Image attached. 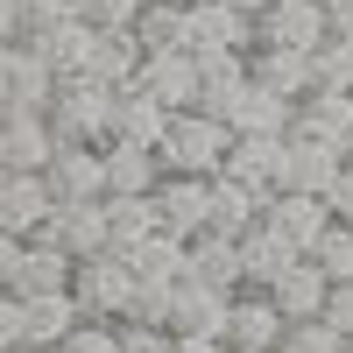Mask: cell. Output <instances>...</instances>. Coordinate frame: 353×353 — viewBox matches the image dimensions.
Segmentation results:
<instances>
[{"instance_id":"51","label":"cell","mask_w":353,"mask_h":353,"mask_svg":"<svg viewBox=\"0 0 353 353\" xmlns=\"http://www.w3.org/2000/svg\"><path fill=\"white\" fill-rule=\"evenodd\" d=\"M0 128H8V99H0Z\"/></svg>"},{"instance_id":"12","label":"cell","mask_w":353,"mask_h":353,"mask_svg":"<svg viewBox=\"0 0 353 353\" xmlns=\"http://www.w3.org/2000/svg\"><path fill=\"white\" fill-rule=\"evenodd\" d=\"M0 99H8V113H50L57 99V71L43 64L36 50H8V64H0Z\"/></svg>"},{"instance_id":"43","label":"cell","mask_w":353,"mask_h":353,"mask_svg":"<svg viewBox=\"0 0 353 353\" xmlns=\"http://www.w3.org/2000/svg\"><path fill=\"white\" fill-rule=\"evenodd\" d=\"M325 212H332V226H353V163H339L332 191H325Z\"/></svg>"},{"instance_id":"53","label":"cell","mask_w":353,"mask_h":353,"mask_svg":"<svg viewBox=\"0 0 353 353\" xmlns=\"http://www.w3.org/2000/svg\"><path fill=\"white\" fill-rule=\"evenodd\" d=\"M0 176H8V170H0Z\"/></svg>"},{"instance_id":"21","label":"cell","mask_w":353,"mask_h":353,"mask_svg":"<svg viewBox=\"0 0 353 353\" xmlns=\"http://www.w3.org/2000/svg\"><path fill=\"white\" fill-rule=\"evenodd\" d=\"M99 163H106V198H149L163 184V163L128 141H99Z\"/></svg>"},{"instance_id":"41","label":"cell","mask_w":353,"mask_h":353,"mask_svg":"<svg viewBox=\"0 0 353 353\" xmlns=\"http://www.w3.org/2000/svg\"><path fill=\"white\" fill-rule=\"evenodd\" d=\"M318 325H332L346 346H353V283H339L332 297H325V311H318Z\"/></svg>"},{"instance_id":"42","label":"cell","mask_w":353,"mask_h":353,"mask_svg":"<svg viewBox=\"0 0 353 353\" xmlns=\"http://www.w3.org/2000/svg\"><path fill=\"white\" fill-rule=\"evenodd\" d=\"M57 353H121V339H113V325H78Z\"/></svg>"},{"instance_id":"19","label":"cell","mask_w":353,"mask_h":353,"mask_svg":"<svg viewBox=\"0 0 353 353\" xmlns=\"http://www.w3.org/2000/svg\"><path fill=\"white\" fill-rule=\"evenodd\" d=\"M78 325H85V318L71 304V290H64V297H21V346L28 353H57Z\"/></svg>"},{"instance_id":"33","label":"cell","mask_w":353,"mask_h":353,"mask_svg":"<svg viewBox=\"0 0 353 353\" xmlns=\"http://www.w3.org/2000/svg\"><path fill=\"white\" fill-rule=\"evenodd\" d=\"M339 176V149H304L290 141V170H283V191H304V198H325Z\"/></svg>"},{"instance_id":"32","label":"cell","mask_w":353,"mask_h":353,"mask_svg":"<svg viewBox=\"0 0 353 353\" xmlns=\"http://www.w3.org/2000/svg\"><path fill=\"white\" fill-rule=\"evenodd\" d=\"M149 233H156L149 198H106V254H134Z\"/></svg>"},{"instance_id":"10","label":"cell","mask_w":353,"mask_h":353,"mask_svg":"<svg viewBox=\"0 0 353 353\" xmlns=\"http://www.w3.org/2000/svg\"><path fill=\"white\" fill-rule=\"evenodd\" d=\"M353 134V92H311L297 113H290L283 141H304V149H339Z\"/></svg>"},{"instance_id":"22","label":"cell","mask_w":353,"mask_h":353,"mask_svg":"<svg viewBox=\"0 0 353 353\" xmlns=\"http://www.w3.org/2000/svg\"><path fill=\"white\" fill-rule=\"evenodd\" d=\"M261 297L276 304V318H283V325H311V318L325 311V297H332V283L318 276L311 261H297V269H290V276H283L276 290H261Z\"/></svg>"},{"instance_id":"6","label":"cell","mask_w":353,"mask_h":353,"mask_svg":"<svg viewBox=\"0 0 353 353\" xmlns=\"http://www.w3.org/2000/svg\"><path fill=\"white\" fill-rule=\"evenodd\" d=\"M184 50L191 57H212V50H233V57H254V21L219 8V0H191L184 8Z\"/></svg>"},{"instance_id":"29","label":"cell","mask_w":353,"mask_h":353,"mask_svg":"<svg viewBox=\"0 0 353 353\" xmlns=\"http://www.w3.org/2000/svg\"><path fill=\"white\" fill-rule=\"evenodd\" d=\"M170 332H212V339H226V297L219 290H198V283H176L170 290Z\"/></svg>"},{"instance_id":"15","label":"cell","mask_w":353,"mask_h":353,"mask_svg":"<svg viewBox=\"0 0 353 353\" xmlns=\"http://www.w3.org/2000/svg\"><path fill=\"white\" fill-rule=\"evenodd\" d=\"M36 241H57L71 261L106 254V198H99V205H57V212H50V226L36 233Z\"/></svg>"},{"instance_id":"4","label":"cell","mask_w":353,"mask_h":353,"mask_svg":"<svg viewBox=\"0 0 353 353\" xmlns=\"http://www.w3.org/2000/svg\"><path fill=\"white\" fill-rule=\"evenodd\" d=\"M149 212H156V233L191 248L205 233V219H212V176H163L149 191Z\"/></svg>"},{"instance_id":"48","label":"cell","mask_w":353,"mask_h":353,"mask_svg":"<svg viewBox=\"0 0 353 353\" xmlns=\"http://www.w3.org/2000/svg\"><path fill=\"white\" fill-rule=\"evenodd\" d=\"M219 8H233V14H248V21H261V14H269V0H219Z\"/></svg>"},{"instance_id":"38","label":"cell","mask_w":353,"mask_h":353,"mask_svg":"<svg viewBox=\"0 0 353 353\" xmlns=\"http://www.w3.org/2000/svg\"><path fill=\"white\" fill-rule=\"evenodd\" d=\"M276 353H346V339H339L332 325H318V318H311V325H290Z\"/></svg>"},{"instance_id":"54","label":"cell","mask_w":353,"mask_h":353,"mask_svg":"<svg viewBox=\"0 0 353 353\" xmlns=\"http://www.w3.org/2000/svg\"><path fill=\"white\" fill-rule=\"evenodd\" d=\"M226 353H233V346H226Z\"/></svg>"},{"instance_id":"1","label":"cell","mask_w":353,"mask_h":353,"mask_svg":"<svg viewBox=\"0 0 353 353\" xmlns=\"http://www.w3.org/2000/svg\"><path fill=\"white\" fill-rule=\"evenodd\" d=\"M226 149H233L226 121H212V113H170V128L156 141V163H163V176H219Z\"/></svg>"},{"instance_id":"20","label":"cell","mask_w":353,"mask_h":353,"mask_svg":"<svg viewBox=\"0 0 353 353\" xmlns=\"http://www.w3.org/2000/svg\"><path fill=\"white\" fill-rule=\"evenodd\" d=\"M21 50H36L57 78H85V71H92V28H85L78 14L57 21V28H43V36H21Z\"/></svg>"},{"instance_id":"28","label":"cell","mask_w":353,"mask_h":353,"mask_svg":"<svg viewBox=\"0 0 353 353\" xmlns=\"http://www.w3.org/2000/svg\"><path fill=\"white\" fill-rule=\"evenodd\" d=\"M261 226V198L248 184H233V176H212V219H205V233H219V241H241V233Z\"/></svg>"},{"instance_id":"14","label":"cell","mask_w":353,"mask_h":353,"mask_svg":"<svg viewBox=\"0 0 353 353\" xmlns=\"http://www.w3.org/2000/svg\"><path fill=\"white\" fill-rule=\"evenodd\" d=\"M43 184H50L57 205H99L106 198V163H99V149H57Z\"/></svg>"},{"instance_id":"31","label":"cell","mask_w":353,"mask_h":353,"mask_svg":"<svg viewBox=\"0 0 353 353\" xmlns=\"http://www.w3.org/2000/svg\"><path fill=\"white\" fill-rule=\"evenodd\" d=\"M134 71H141V50H134V36H92V85H106V92H128L134 85Z\"/></svg>"},{"instance_id":"3","label":"cell","mask_w":353,"mask_h":353,"mask_svg":"<svg viewBox=\"0 0 353 353\" xmlns=\"http://www.w3.org/2000/svg\"><path fill=\"white\" fill-rule=\"evenodd\" d=\"M71 304H78L85 325H121V318L134 311V276H128V261H121V254L78 261V269H71Z\"/></svg>"},{"instance_id":"36","label":"cell","mask_w":353,"mask_h":353,"mask_svg":"<svg viewBox=\"0 0 353 353\" xmlns=\"http://www.w3.org/2000/svg\"><path fill=\"white\" fill-rule=\"evenodd\" d=\"M311 92H353V43L325 36L311 50Z\"/></svg>"},{"instance_id":"7","label":"cell","mask_w":353,"mask_h":353,"mask_svg":"<svg viewBox=\"0 0 353 353\" xmlns=\"http://www.w3.org/2000/svg\"><path fill=\"white\" fill-rule=\"evenodd\" d=\"M134 92H149L163 113H198V57H191V50L141 57V71H134Z\"/></svg>"},{"instance_id":"50","label":"cell","mask_w":353,"mask_h":353,"mask_svg":"<svg viewBox=\"0 0 353 353\" xmlns=\"http://www.w3.org/2000/svg\"><path fill=\"white\" fill-rule=\"evenodd\" d=\"M156 8H191V0H156Z\"/></svg>"},{"instance_id":"49","label":"cell","mask_w":353,"mask_h":353,"mask_svg":"<svg viewBox=\"0 0 353 353\" xmlns=\"http://www.w3.org/2000/svg\"><path fill=\"white\" fill-rule=\"evenodd\" d=\"M269 8H318V0H269Z\"/></svg>"},{"instance_id":"18","label":"cell","mask_w":353,"mask_h":353,"mask_svg":"<svg viewBox=\"0 0 353 353\" xmlns=\"http://www.w3.org/2000/svg\"><path fill=\"white\" fill-rule=\"evenodd\" d=\"M297 248L283 241V233H269V226H254V233H241V290H276L290 269H297Z\"/></svg>"},{"instance_id":"46","label":"cell","mask_w":353,"mask_h":353,"mask_svg":"<svg viewBox=\"0 0 353 353\" xmlns=\"http://www.w3.org/2000/svg\"><path fill=\"white\" fill-rule=\"evenodd\" d=\"M170 353H226V339H212V332H170Z\"/></svg>"},{"instance_id":"27","label":"cell","mask_w":353,"mask_h":353,"mask_svg":"<svg viewBox=\"0 0 353 353\" xmlns=\"http://www.w3.org/2000/svg\"><path fill=\"white\" fill-rule=\"evenodd\" d=\"M71 269H78V261H71L64 248H57V241H28L14 297H64V290H71Z\"/></svg>"},{"instance_id":"11","label":"cell","mask_w":353,"mask_h":353,"mask_svg":"<svg viewBox=\"0 0 353 353\" xmlns=\"http://www.w3.org/2000/svg\"><path fill=\"white\" fill-rule=\"evenodd\" d=\"M261 226L269 233H283L297 254H311V241L332 226V212H325V198H304V191H269L261 198Z\"/></svg>"},{"instance_id":"39","label":"cell","mask_w":353,"mask_h":353,"mask_svg":"<svg viewBox=\"0 0 353 353\" xmlns=\"http://www.w3.org/2000/svg\"><path fill=\"white\" fill-rule=\"evenodd\" d=\"M71 14H78V0H21V36H43V28L71 21Z\"/></svg>"},{"instance_id":"24","label":"cell","mask_w":353,"mask_h":353,"mask_svg":"<svg viewBox=\"0 0 353 353\" xmlns=\"http://www.w3.org/2000/svg\"><path fill=\"white\" fill-rule=\"evenodd\" d=\"M163 128H170V113L149 99V92H113V134L106 141H128V149H149L156 156V141H163Z\"/></svg>"},{"instance_id":"13","label":"cell","mask_w":353,"mask_h":353,"mask_svg":"<svg viewBox=\"0 0 353 353\" xmlns=\"http://www.w3.org/2000/svg\"><path fill=\"white\" fill-rule=\"evenodd\" d=\"M50 212H57V198L43 176H0V233L8 241H36L50 226Z\"/></svg>"},{"instance_id":"2","label":"cell","mask_w":353,"mask_h":353,"mask_svg":"<svg viewBox=\"0 0 353 353\" xmlns=\"http://www.w3.org/2000/svg\"><path fill=\"white\" fill-rule=\"evenodd\" d=\"M50 134H57V149H99L113 134V92L92 85V78H57Z\"/></svg>"},{"instance_id":"17","label":"cell","mask_w":353,"mask_h":353,"mask_svg":"<svg viewBox=\"0 0 353 353\" xmlns=\"http://www.w3.org/2000/svg\"><path fill=\"white\" fill-rule=\"evenodd\" d=\"M325 43V14L318 8H269L254 21V50H290V57H311Z\"/></svg>"},{"instance_id":"26","label":"cell","mask_w":353,"mask_h":353,"mask_svg":"<svg viewBox=\"0 0 353 353\" xmlns=\"http://www.w3.org/2000/svg\"><path fill=\"white\" fill-rule=\"evenodd\" d=\"M128 261V276H134V290H176L184 283V241H170V233H149L134 254H121Z\"/></svg>"},{"instance_id":"16","label":"cell","mask_w":353,"mask_h":353,"mask_svg":"<svg viewBox=\"0 0 353 353\" xmlns=\"http://www.w3.org/2000/svg\"><path fill=\"white\" fill-rule=\"evenodd\" d=\"M184 283H198V290H219V297H233V290H241V241L198 233V241L184 248Z\"/></svg>"},{"instance_id":"44","label":"cell","mask_w":353,"mask_h":353,"mask_svg":"<svg viewBox=\"0 0 353 353\" xmlns=\"http://www.w3.org/2000/svg\"><path fill=\"white\" fill-rule=\"evenodd\" d=\"M21 254H28V241H8V233H0V297H14V283H21Z\"/></svg>"},{"instance_id":"5","label":"cell","mask_w":353,"mask_h":353,"mask_svg":"<svg viewBox=\"0 0 353 353\" xmlns=\"http://www.w3.org/2000/svg\"><path fill=\"white\" fill-rule=\"evenodd\" d=\"M283 170H290V141H283V134H233V149H226V163H219V176L248 184L254 198L283 191Z\"/></svg>"},{"instance_id":"25","label":"cell","mask_w":353,"mask_h":353,"mask_svg":"<svg viewBox=\"0 0 353 353\" xmlns=\"http://www.w3.org/2000/svg\"><path fill=\"white\" fill-rule=\"evenodd\" d=\"M241 85H248V57H233V50H212V57H198V113L226 121V106L241 99Z\"/></svg>"},{"instance_id":"23","label":"cell","mask_w":353,"mask_h":353,"mask_svg":"<svg viewBox=\"0 0 353 353\" xmlns=\"http://www.w3.org/2000/svg\"><path fill=\"white\" fill-rule=\"evenodd\" d=\"M248 85H261V92H276L290 106L311 99V57H290V50H254L248 57Z\"/></svg>"},{"instance_id":"30","label":"cell","mask_w":353,"mask_h":353,"mask_svg":"<svg viewBox=\"0 0 353 353\" xmlns=\"http://www.w3.org/2000/svg\"><path fill=\"white\" fill-rule=\"evenodd\" d=\"M290 99H276V92H261V85H241V99L226 106V128L233 134H290Z\"/></svg>"},{"instance_id":"40","label":"cell","mask_w":353,"mask_h":353,"mask_svg":"<svg viewBox=\"0 0 353 353\" xmlns=\"http://www.w3.org/2000/svg\"><path fill=\"white\" fill-rule=\"evenodd\" d=\"M113 339H121V353H170V332L163 325H113Z\"/></svg>"},{"instance_id":"52","label":"cell","mask_w":353,"mask_h":353,"mask_svg":"<svg viewBox=\"0 0 353 353\" xmlns=\"http://www.w3.org/2000/svg\"><path fill=\"white\" fill-rule=\"evenodd\" d=\"M0 353H28V346H0Z\"/></svg>"},{"instance_id":"9","label":"cell","mask_w":353,"mask_h":353,"mask_svg":"<svg viewBox=\"0 0 353 353\" xmlns=\"http://www.w3.org/2000/svg\"><path fill=\"white\" fill-rule=\"evenodd\" d=\"M50 156H57L50 113H8V128H0V170L8 176H43Z\"/></svg>"},{"instance_id":"47","label":"cell","mask_w":353,"mask_h":353,"mask_svg":"<svg viewBox=\"0 0 353 353\" xmlns=\"http://www.w3.org/2000/svg\"><path fill=\"white\" fill-rule=\"evenodd\" d=\"M0 36L21 43V0H0Z\"/></svg>"},{"instance_id":"45","label":"cell","mask_w":353,"mask_h":353,"mask_svg":"<svg viewBox=\"0 0 353 353\" xmlns=\"http://www.w3.org/2000/svg\"><path fill=\"white\" fill-rule=\"evenodd\" d=\"M318 14H325V36L353 43V0H318Z\"/></svg>"},{"instance_id":"37","label":"cell","mask_w":353,"mask_h":353,"mask_svg":"<svg viewBox=\"0 0 353 353\" xmlns=\"http://www.w3.org/2000/svg\"><path fill=\"white\" fill-rule=\"evenodd\" d=\"M141 8H149V0H78V21L92 28V36H128Z\"/></svg>"},{"instance_id":"8","label":"cell","mask_w":353,"mask_h":353,"mask_svg":"<svg viewBox=\"0 0 353 353\" xmlns=\"http://www.w3.org/2000/svg\"><path fill=\"white\" fill-rule=\"evenodd\" d=\"M283 318H276V304L261 297V290H233L226 297V346L233 353H276L283 346Z\"/></svg>"},{"instance_id":"35","label":"cell","mask_w":353,"mask_h":353,"mask_svg":"<svg viewBox=\"0 0 353 353\" xmlns=\"http://www.w3.org/2000/svg\"><path fill=\"white\" fill-rule=\"evenodd\" d=\"M304 261H311V269L325 276L332 290H339V283H353V226H325V233L311 241V254H304Z\"/></svg>"},{"instance_id":"34","label":"cell","mask_w":353,"mask_h":353,"mask_svg":"<svg viewBox=\"0 0 353 353\" xmlns=\"http://www.w3.org/2000/svg\"><path fill=\"white\" fill-rule=\"evenodd\" d=\"M128 36H134L141 57H170V50H184V8H156V0H149V8L134 14Z\"/></svg>"}]
</instances>
